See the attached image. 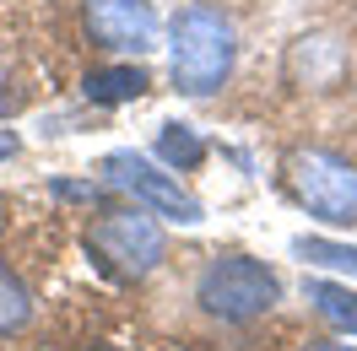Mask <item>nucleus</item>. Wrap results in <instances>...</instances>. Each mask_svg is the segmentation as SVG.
Instances as JSON below:
<instances>
[{"label":"nucleus","mask_w":357,"mask_h":351,"mask_svg":"<svg viewBox=\"0 0 357 351\" xmlns=\"http://www.w3.org/2000/svg\"><path fill=\"white\" fill-rule=\"evenodd\" d=\"M287 81L298 92H331L347 81V49L325 38V33H309L287 49Z\"/></svg>","instance_id":"0eeeda50"},{"label":"nucleus","mask_w":357,"mask_h":351,"mask_svg":"<svg viewBox=\"0 0 357 351\" xmlns=\"http://www.w3.org/2000/svg\"><path fill=\"white\" fill-rule=\"evenodd\" d=\"M303 297H309V308L325 319L331 329H341V335H357V292L352 286H335V281H303Z\"/></svg>","instance_id":"1a4fd4ad"},{"label":"nucleus","mask_w":357,"mask_h":351,"mask_svg":"<svg viewBox=\"0 0 357 351\" xmlns=\"http://www.w3.org/2000/svg\"><path fill=\"white\" fill-rule=\"evenodd\" d=\"M11 103H17V98H11V87H6V70H0V119L11 114Z\"/></svg>","instance_id":"ddd939ff"},{"label":"nucleus","mask_w":357,"mask_h":351,"mask_svg":"<svg viewBox=\"0 0 357 351\" xmlns=\"http://www.w3.org/2000/svg\"><path fill=\"white\" fill-rule=\"evenodd\" d=\"M157 157L168 162V173H195L206 162V141L190 125H162L157 130Z\"/></svg>","instance_id":"9d476101"},{"label":"nucleus","mask_w":357,"mask_h":351,"mask_svg":"<svg viewBox=\"0 0 357 351\" xmlns=\"http://www.w3.org/2000/svg\"><path fill=\"white\" fill-rule=\"evenodd\" d=\"M87 254L98 270H109L114 281H146L157 265L168 260V233L146 205L130 211H103L87 227Z\"/></svg>","instance_id":"f03ea898"},{"label":"nucleus","mask_w":357,"mask_h":351,"mask_svg":"<svg viewBox=\"0 0 357 351\" xmlns=\"http://www.w3.org/2000/svg\"><path fill=\"white\" fill-rule=\"evenodd\" d=\"M319 351H347V346H319Z\"/></svg>","instance_id":"2eb2a0df"},{"label":"nucleus","mask_w":357,"mask_h":351,"mask_svg":"<svg viewBox=\"0 0 357 351\" xmlns=\"http://www.w3.org/2000/svg\"><path fill=\"white\" fill-rule=\"evenodd\" d=\"M33 319V292L22 286V276L0 260V335H17Z\"/></svg>","instance_id":"9b49d317"},{"label":"nucleus","mask_w":357,"mask_h":351,"mask_svg":"<svg viewBox=\"0 0 357 351\" xmlns=\"http://www.w3.org/2000/svg\"><path fill=\"white\" fill-rule=\"evenodd\" d=\"M238 60V33L222 17V6L211 0H190L178 6L174 27H168V70H174V87L184 98H211L222 92V81L233 76Z\"/></svg>","instance_id":"f257e3e1"},{"label":"nucleus","mask_w":357,"mask_h":351,"mask_svg":"<svg viewBox=\"0 0 357 351\" xmlns=\"http://www.w3.org/2000/svg\"><path fill=\"white\" fill-rule=\"evenodd\" d=\"M103 178H109L114 189L135 195V205H146L152 217L184 221V227H195V221L206 217V205L178 184V173L157 168L152 157H141V152H109L103 157Z\"/></svg>","instance_id":"39448f33"},{"label":"nucleus","mask_w":357,"mask_h":351,"mask_svg":"<svg viewBox=\"0 0 357 351\" xmlns=\"http://www.w3.org/2000/svg\"><path fill=\"white\" fill-rule=\"evenodd\" d=\"M195 303L222 325H249L282 303V281L271 265L249 260V254H217L195 281Z\"/></svg>","instance_id":"7ed1b4c3"},{"label":"nucleus","mask_w":357,"mask_h":351,"mask_svg":"<svg viewBox=\"0 0 357 351\" xmlns=\"http://www.w3.org/2000/svg\"><path fill=\"white\" fill-rule=\"evenodd\" d=\"M82 27L109 54H146L157 49V6L152 0H82Z\"/></svg>","instance_id":"423d86ee"},{"label":"nucleus","mask_w":357,"mask_h":351,"mask_svg":"<svg viewBox=\"0 0 357 351\" xmlns=\"http://www.w3.org/2000/svg\"><path fill=\"white\" fill-rule=\"evenodd\" d=\"M287 189L314 221L352 227L357 221V162L325 146H298L287 157Z\"/></svg>","instance_id":"20e7f679"},{"label":"nucleus","mask_w":357,"mask_h":351,"mask_svg":"<svg viewBox=\"0 0 357 351\" xmlns=\"http://www.w3.org/2000/svg\"><path fill=\"white\" fill-rule=\"evenodd\" d=\"M6 157H17V135L11 130H0V162H6Z\"/></svg>","instance_id":"4468645a"},{"label":"nucleus","mask_w":357,"mask_h":351,"mask_svg":"<svg viewBox=\"0 0 357 351\" xmlns=\"http://www.w3.org/2000/svg\"><path fill=\"white\" fill-rule=\"evenodd\" d=\"M152 87V76L141 65H98L82 76V98L98 103V109H119V103H135V98H146Z\"/></svg>","instance_id":"6e6552de"},{"label":"nucleus","mask_w":357,"mask_h":351,"mask_svg":"<svg viewBox=\"0 0 357 351\" xmlns=\"http://www.w3.org/2000/svg\"><path fill=\"white\" fill-rule=\"evenodd\" d=\"M292 254L303 265H325V270H341V276H357V249L335 238H292Z\"/></svg>","instance_id":"f8f14e48"},{"label":"nucleus","mask_w":357,"mask_h":351,"mask_svg":"<svg viewBox=\"0 0 357 351\" xmlns=\"http://www.w3.org/2000/svg\"><path fill=\"white\" fill-rule=\"evenodd\" d=\"M92 351H114V346H92Z\"/></svg>","instance_id":"dca6fc26"}]
</instances>
